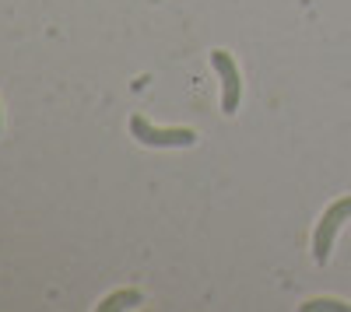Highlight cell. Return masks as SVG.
I'll return each instance as SVG.
<instances>
[{
	"label": "cell",
	"mask_w": 351,
	"mask_h": 312,
	"mask_svg": "<svg viewBox=\"0 0 351 312\" xmlns=\"http://www.w3.org/2000/svg\"><path fill=\"white\" fill-rule=\"evenodd\" d=\"M348 218H351V196H341V200H334L324 211V218H319V224H316V235H313V257H316V263H327L330 260L334 235H337V229H341Z\"/></svg>",
	"instance_id": "obj_1"
},
{
	"label": "cell",
	"mask_w": 351,
	"mask_h": 312,
	"mask_svg": "<svg viewBox=\"0 0 351 312\" xmlns=\"http://www.w3.org/2000/svg\"><path fill=\"white\" fill-rule=\"evenodd\" d=\"M130 133L141 140V144H148V148H190L197 133L190 127H152L144 116H134L130 120Z\"/></svg>",
	"instance_id": "obj_2"
},
{
	"label": "cell",
	"mask_w": 351,
	"mask_h": 312,
	"mask_svg": "<svg viewBox=\"0 0 351 312\" xmlns=\"http://www.w3.org/2000/svg\"><path fill=\"white\" fill-rule=\"evenodd\" d=\"M211 64L221 77V112H236L239 109V99H243V81H239V67L236 60L228 56V49H215L211 53Z\"/></svg>",
	"instance_id": "obj_3"
},
{
	"label": "cell",
	"mask_w": 351,
	"mask_h": 312,
	"mask_svg": "<svg viewBox=\"0 0 351 312\" xmlns=\"http://www.w3.org/2000/svg\"><path fill=\"white\" fill-rule=\"evenodd\" d=\"M130 305H141V291H116V295H109L102 305H99V312H112V309H130Z\"/></svg>",
	"instance_id": "obj_4"
},
{
	"label": "cell",
	"mask_w": 351,
	"mask_h": 312,
	"mask_svg": "<svg viewBox=\"0 0 351 312\" xmlns=\"http://www.w3.org/2000/svg\"><path fill=\"white\" fill-rule=\"evenodd\" d=\"M302 309H344V305H337V302H309Z\"/></svg>",
	"instance_id": "obj_5"
}]
</instances>
